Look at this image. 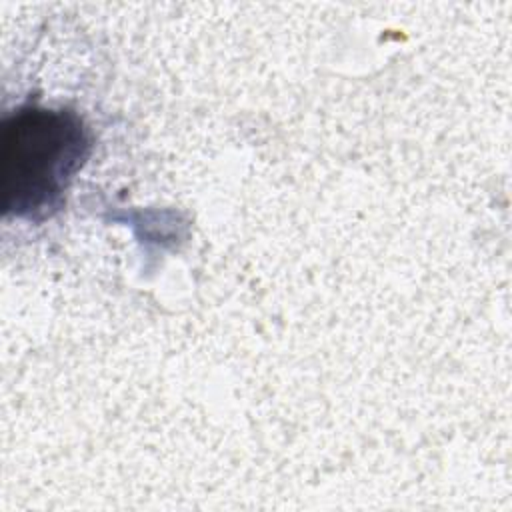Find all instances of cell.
I'll return each instance as SVG.
<instances>
[{
    "label": "cell",
    "instance_id": "obj_1",
    "mask_svg": "<svg viewBox=\"0 0 512 512\" xmlns=\"http://www.w3.org/2000/svg\"><path fill=\"white\" fill-rule=\"evenodd\" d=\"M90 154V134L70 108L22 106L4 122V212L26 220L52 216Z\"/></svg>",
    "mask_w": 512,
    "mask_h": 512
}]
</instances>
